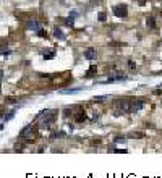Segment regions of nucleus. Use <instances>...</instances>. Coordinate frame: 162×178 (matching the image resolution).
<instances>
[{
  "mask_svg": "<svg viewBox=\"0 0 162 178\" xmlns=\"http://www.w3.org/2000/svg\"><path fill=\"white\" fill-rule=\"evenodd\" d=\"M42 123H46V125H50V123L55 120V117H57V110L55 109H49V110L42 112Z\"/></svg>",
  "mask_w": 162,
  "mask_h": 178,
  "instance_id": "nucleus-1",
  "label": "nucleus"
},
{
  "mask_svg": "<svg viewBox=\"0 0 162 178\" xmlns=\"http://www.w3.org/2000/svg\"><path fill=\"white\" fill-rule=\"evenodd\" d=\"M126 13H128L126 5H122V3H120V5H115V7H113V15L118 16V18H125Z\"/></svg>",
  "mask_w": 162,
  "mask_h": 178,
  "instance_id": "nucleus-2",
  "label": "nucleus"
},
{
  "mask_svg": "<svg viewBox=\"0 0 162 178\" xmlns=\"http://www.w3.org/2000/svg\"><path fill=\"white\" fill-rule=\"evenodd\" d=\"M84 57H86L88 60H94L96 57H97V54H96L94 49H86V50H84Z\"/></svg>",
  "mask_w": 162,
  "mask_h": 178,
  "instance_id": "nucleus-3",
  "label": "nucleus"
},
{
  "mask_svg": "<svg viewBox=\"0 0 162 178\" xmlns=\"http://www.w3.org/2000/svg\"><path fill=\"white\" fill-rule=\"evenodd\" d=\"M143 105H144L143 101H135V102H131V112L141 110V109H143Z\"/></svg>",
  "mask_w": 162,
  "mask_h": 178,
  "instance_id": "nucleus-4",
  "label": "nucleus"
},
{
  "mask_svg": "<svg viewBox=\"0 0 162 178\" xmlns=\"http://www.w3.org/2000/svg\"><path fill=\"white\" fill-rule=\"evenodd\" d=\"M54 55H55V50H47V52H44V57H46V59H52Z\"/></svg>",
  "mask_w": 162,
  "mask_h": 178,
  "instance_id": "nucleus-5",
  "label": "nucleus"
},
{
  "mask_svg": "<svg viewBox=\"0 0 162 178\" xmlns=\"http://www.w3.org/2000/svg\"><path fill=\"white\" fill-rule=\"evenodd\" d=\"M29 28H31V29H36V31L41 29L39 25H37V21H31V23H29Z\"/></svg>",
  "mask_w": 162,
  "mask_h": 178,
  "instance_id": "nucleus-6",
  "label": "nucleus"
},
{
  "mask_svg": "<svg viewBox=\"0 0 162 178\" xmlns=\"http://www.w3.org/2000/svg\"><path fill=\"white\" fill-rule=\"evenodd\" d=\"M96 70H97V68H96V67H91V68H89V71H88V73H86V76H92V75L96 73Z\"/></svg>",
  "mask_w": 162,
  "mask_h": 178,
  "instance_id": "nucleus-7",
  "label": "nucleus"
},
{
  "mask_svg": "<svg viewBox=\"0 0 162 178\" xmlns=\"http://www.w3.org/2000/svg\"><path fill=\"white\" fill-rule=\"evenodd\" d=\"M55 37H60V39H63V34L60 33V29H55Z\"/></svg>",
  "mask_w": 162,
  "mask_h": 178,
  "instance_id": "nucleus-8",
  "label": "nucleus"
},
{
  "mask_svg": "<svg viewBox=\"0 0 162 178\" xmlns=\"http://www.w3.org/2000/svg\"><path fill=\"white\" fill-rule=\"evenodd\" d=\"M147 26H151V28H154V26H156V25H154V20H153V18L147 20Z\"/></svg>",
  "mask_w": 162,
  "mask_h": 178,
  "instance_id": "nucleus-9",
  "label": "nucleus"
},
{
  "mask_svg": "<svg viewBox=\"0 0 162 178\" xmlns=\"http://www.w3.org/2000/svg\"><path fill=\"white\" fill-rule=\"evenodd\" d=\"M99 20H101V21H104V20H105V13H101V15H99Z\"/></svg>",
  "mask_w": 162,
  "mask_h": 178,
  "instance_id": "nucleus-10",
  "label": "nucleus"
}]
</instances>
